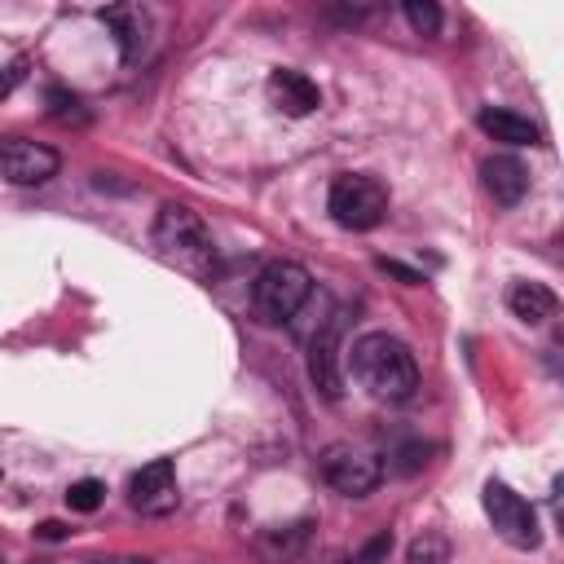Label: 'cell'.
I'll use <instances>...</instances> for the list:
<instances>
[{
	"instance_id": "cell-1",
	"label": "cell",
	"mask_w": 564,
	"mask_h": 564,
	"mask_svg": "<svg viewBox=\"0 0 564 564\" xmlns=\"http://www.w3.org/2000/svg\"><path fill=\"white\" fill-rule=\"evenodd\" d=\"M348 370L352 379L379 397V401H405L414 388H419V366H414V352L388 335V330H370L361 339H352L348 348Z\"/></svg>"
},
{
	"instance_id": "cell-2",
	"label": "cell",
	"mask_w": 564,
	"mask_h": 564,
	"mask_svg": "<svg viewBox=\"0 0 564 564\" xmlns=\"http://www.w3.org/2000/svg\"><path fill=\"white\" fill-rule=\"evenodd\" d=\"M159 256L194 278H207L216 269V242H212V229L207 220L189 207V203H163L159 216H154V229H150Z\"/></svg>"
},
{
	"instance_id": "cell-3",
	"label": "cell",
	"mask_w": 564,
	"mask_h": 564,
	"mask_svg": "<svg viewBox=\"0 0 564 564\" xmlns=\"http://www.w3.org/2000/svg\"><path fill=\"white\" fill-rule=\"evenodd\" d=\"M313 295V278L295 260H269L251 282V304L260 322H291Z\"/></svg>"
},
{
	"instance_id": "cell-4",
	"label": "cell",
	"mask_w": 564,
	"mask_h": 564,
	"mask_svg": "<svg viewBox=\"0 0 564 564\" xmlns=\"http://www.w3.org/2000/svg\"><path fill=\"white\" fill-rule=\"evenodd\" d=\"M326 212L335 225L344 229H375L383 216H388V189L379 176H366V172H344L330 181V194H326Z\"/></svg>"
},
{
	"instance_id": "cell-5",
	"label": "cell",
	"mask_w": 564,
	"mask_h": 564,
	"mask_svg": "<svg viewBox=\"0 0 564 564\" xmlns=\"http://www.w3.org/2000/svg\"><path fill=\"white\" fill-rule=\"evenodd\" d=\"M480 507H485V516H489L494 533H498L507 546H516V551H533V546L542 542L538 511H533V507H529V498H520L511 485L489 480V485H485V494H480Z\"/></svg>"
},
{
	"instance_id": "cell-6",
	"label": "cell",
	"mask_w": 564,
	"mask_h": 564,
	"mask_svg": "<svg viewBox=\"0 0 564 564\" xmlns=\"http://www.w3.org/2000/svg\"><path fill=\"white\" fill-rule=\"evenodd\" d=\"M322 476L330 489H339L344 498H366L375 485H379V463L366 454V449H352V445H330L322 454Z\"/></svg>"
},
{
	"instance_id": "cell-7",
	"label": "cell",
	"mask_w": 564,
	"mask_h": 564,
	"mask_svg": "<svg viewBox=\"0 0 564 564\" xmlns=\"http://www.w3.org/2000/svg\"><path fill=\"white\" fill-rule=\"evenodd\" d=\"M0 167H4V181L9 185H44L48 176H57L62 159H57V150H48L40 141L9 137L0 145Z\"/></svg>"
},
{
	"instance_id": "cell-8",
	"label": "cell",
	"mask_w": 564,
	"mask_h": 564,
	"mask_svg": "<svg viewBox=\"0 0 564 564\" xmlns=\"http://www.w3.org/2000/svg\"><path fill=\"white\" fill-rule=\"evenodd\" d=\"M308 379L322 397L344 392V357H339V313H330L308 339Z\"/></svg>"
},
{
	"instance_id": "cell-9",
	"label": "cell",
	"mask_w": 564,
	"mask_h": 564,
	"mask_svg": "<svg viewBox=\"0 0 564 564\" xmlns=\"http://www.w3.org/2000/svg\"><path fill=\"white\" fill-rule=\"evenodd\" d=\"M128 502L141 516H167V511H176V471H172V458H154L141 471H132Z\"/></svg>"
},
{
	"instance_id": "cell-10",
	"label": "cell",
	"mask_w": 564,
	"mask_h": 564,
	"mask_svg": "<svg viewBox=\"0 0 564 564\" xmlns=\"http://www.w3.org/2000/svg\"><path fill=\"white\" fill-rule=\"evenodd\" d=\"M269 101L282 110V115H291V119H304V115H313L317 106H322V93H317V84L304 75V70H291V66H278V70H269Z\"/></svg>"
},
{
	"instance_id": "cell-11",
	"label": "cell",
	"mask_w": 564,
	"mask_h": 564,
	"mask_svg": "<svg viewBox=\"0 0 564 564\" xmlns=\"http://www.w3.org/2000/svg\"><path fill=\"white\" fill-rule=\"evenodd\" d=\"M480 181H485V189H489V198L498 207H516L524 198V189H529V172L511 154H489L480 163Z\"/></svg>"
},
{
	"instance_id": "cell-12",
	"label": "cell",
	"mask_w": 564,
	"mask_h": 564,
	"mask_svg": "<svg viewBox=\"0 0 564 564\" xmlns=\"http://www.w3.org/2000/svg\"><path fill=\"white\" fill-rule=\"evenodd\" d=\"M507 308H511L520 322L538 326V322H546V317L560 313V295H555L546 282H511V286H507Z\"/></svg>"
},
{
	"instance_id": "cell-13",
	"label": "cell",
	"mask_w": 564,
	"mask_h": 564,
	"mask_svg": "<svg viewBox=\"0 0 564 564\" xmlns=\"http://www.w3.org/2000/svg\"><path fill=\"white\" fill-rule=\"evenodd\" d=\"M476 123H480L485 137H494V141H502V145H533V141H538V123H529L524 115L502 110V106L480 110Z\"/></svg>"
},
{
	"instance_id": "cell-14",
	"label": "cell",
	"mask_w": 564,
	"mask_h": 564,
	"mask_svg": "<svg viewBox=\"0 0 564 564\" xmlns=\"http://www.w3.org/2000/svg\"><path fill=\"white\" fill-rule=\"evenodd\" d=\"M101 22L115 31L119 53L123 57H137V48L145 44V13L137 4H110V9H101Z\"/></svg>"
},
{
	"instance_id": "cell-15",
	"label": "cell",
	"mask_w": 564,
	"mask_h": 564,
	"mask_svg": "<svg viewBox=\"0 0 564 564\" xmlns=\"http://www.w3.org/2000/svg\"><path fill=\"white\" fill-rule=\"evenodd\" d=\"M405 564H449V542L441 533H419L405 546Z\"/></svg>"
},
{
	"instance_id": "cell-16",
	"label": "cell",
	"mask_w": 564,
	"mask_h": 564,
	"mask_svg": "<svg viewBox=\"0 0 564 564\" xmlns=\"http://www.w3.org/2000/svg\"><path fill=\"white\" fill-rule=\"evenodd\" d=\"M101 502H106V485H101V480H93V476H84V480H75V485L66 489V507H70V511H79V516L97 511Z\"/></svg>"
},
{
	"instance_id": "cell-17",
	"label": "cell",
	"mask_w": 564,
	"mask_h": 564,
	"mask_svg": "<svg viewBox=\"0 0 564 564\" xmlns=\"http://www.w3.org/2000/svg\"><path fill=\"white\" fill-rule=\"evenodd\" d=\"M401 13H405V22H410L419 35H436V31H441V9H436L432 0H405Z\"/></svg>"
},
{
	"instance_id": "cell-18",
	"label": "cell",
	"mask_w": 564,
	"mask_h": 564,
	"mask_svg": "<svg viewBox=\"0 0 564 564\" xmlns=\"http://www.w3.org/2000/svg\"><path fill=\"white\" fill-rule=\"evenodd\" d=\"M48 115L53 119H62V123H84V110H79V97H70V93H62V88H48Z\"/></svg>"
},
{
	"instance_id": "cell-19",
	"label": "cell",
	"mask_w": 564,
	"mask_h": 564,
	"mask_svg": "<svg viewBox=\"0 0 564 564\" xmlns=\"http://www.w3.org/2000/svg\"><path fill=\"white\" fill-rule=\"evenodd\" d=\"M388 551H392V533L383 529V533H375V538H370V542H366V546L352 555V564H379Z\"/></svg>"
},
{
	"instance_id": "cell-20",
	"label": "cell",
	"mask_w": 564,
	"mask_h": 564,
	"mask_svg": "<svg viewBox=\"0 0 564 564\" xmlns=\"http://www.w3.org/2000/svg\"><path fill=\"white\" fill-rule=\"evenodd\" d=\"M379 269H383V273H392V278H401V282H410V286H414V282H423L414 269H405V264H397V260H379Z\"/></svg>"
},
{
	"instance_id": "cell-21",
	"label": "cell",
	"mask_w": 564,
	"mask_h": 564,
	"mask_svg": "<svg viewBox=\"0 0 564 564\" xmlns=\"http://www.w3.org/2000/svg\"><path fill=\"white\" fill-rule=\"evenodd\" d=\"M419 454H423V445H405V449H401V463H397V467H401V471H414V467L423 463Z\"/></svg>"
},
{
	"instance_id": "cell-22",
	"label": "cell",
	"mask_w": 564,
	"mask_h": 564,
	"mask_svg": "<svg viewBox=\"0 0 564 564\" xmlns=\"http://www.w3.org/2000/svg\"><path fill=\"white\" fill-rule=\"evenodd\" d=\"M35 533H40L44 542H57V538H66V524H62V520H44Z\"/></svg>"
},
{
	"instance_id": "cell-23",
	"label": "cell",
	"mask_w": 564,
	"mask_h": 564,
	"mask_svg": "<svg viewBox=\"0 0 564 564\" xmlns=\"http://www.w3.org/2000/svg\"><path fill=\"white\" fill-rule=\"evenodd\" d=\"M560 529H564V516H560Z\"/></svg>"
}]
</instances>
